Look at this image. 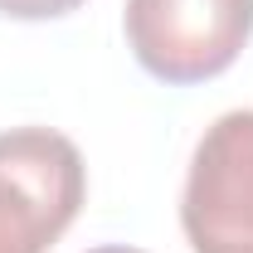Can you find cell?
I'll return each instance as SVG.
<instances>
[{
    "label": "cell",
    "mask_w": 253,
    "mask_h": 253,
    "mask_svg": "<svg viewBox=\"0 0 253 253\" xmlns=\"http://www.w3.org/2000/svg\"><path fill=\"white\" fill-rule=\"evenodd\" d=\"M88 170L54 126L0 131V253H49L78 219Z\"/></svg>",
    "instance_id": "1"
},
{
    "label": "cell",
    "mask_w": 253,
    "mask_h": 253,
    "mask_svg": "<svg viewBox=\"0 0 253 253\" xmlns=\"http://www.w3.org/2000/svg\"><path fill=\"white\" fill-rule=\"evenodd\" d=\"M253 34V0H126V44L161 83L219 78Z\"/></svg>",
    "instance_id": "2"
},
{
    "label": "cell",
    "mask_w": 253,
    "mask_h": 253,
    "mask_svg": "<svg viewBox=\"0 0 253 253\" xmlns=\"http://www.w3.org/2000/svg\"><path fill=\"white\" fill-rule=\"evenodd\" d=\"M180 229L195 253H253V112H224L190 156Z\"/></svg>",
    "instance_id": "3"
},
{
    "label": "cell",
    "mask_w": 253,
    "mask_h": 253,
    "mask_svg": "<svg viewBox=\"0 0 253 253\" xmlns=\"http://www.w3.org/2000/svg\"><path fill=\"white\" fill-rule=\"evenodd\" d=\"M78 5L83 0H0V15H10V20H59Z\"/></svg>",
    "instance_id": "4"
},
{
    "label": "cell",
    "mask_w": 253,
    "mask_h": 253,
    "mask_svg": "<svg viewBox=\"0 0 253 253\" xmlns=\"http://www.w3.org/2000/svg\"><path fill=\"white\" fill-rule=\"evenodd\" d=\"M88 253H141V249H126V244H102V249H88Z\"/></svg>",
    "instance_id": "5"
}]
</instances>
